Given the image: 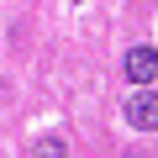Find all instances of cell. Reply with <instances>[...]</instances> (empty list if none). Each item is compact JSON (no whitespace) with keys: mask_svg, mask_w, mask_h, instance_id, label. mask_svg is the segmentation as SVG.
<instances>
[{"mask_svg":"<svg viewBox=\"0 0 158 158\" xmlns=\"http://www.w3.org/2000/svg\"><path fill=\"white\" fill-rule=\"evenodd\" d=\"M127 79H132V90H142V85H153L158 79V48H132L127 53Z\"/></svg>","mask_w":158,"mask_h":158,"instance_id":"2","label":"cell"},{"mask_svg":"<svg viewBox=\"0 0 158 158\" xmlns=\"http://www.w3.org/2000/svg\"><path fill=\"white\" fill-rule=\"evenodd\" d=\"M32 158H63V142H58V137H42V142L32 148Z\"/></svg>","mask_w":158,"mask_h":158,"instance_id":"3","label":"cell"},{"mask_svg":"<svg viewBox=\"0 0 158 158\" xmlns=\"http://www.w3.org/2000/svg\"><path fill=\"white\" fill-rule=\"evenodd\" d=\"M127 121L137 127V132H158V95L142 85V90H132V100H127Z\"/></svg>","mask_w":158,"mask_h":158,"instance_id":"1","label":"cell"}]
</instances>
